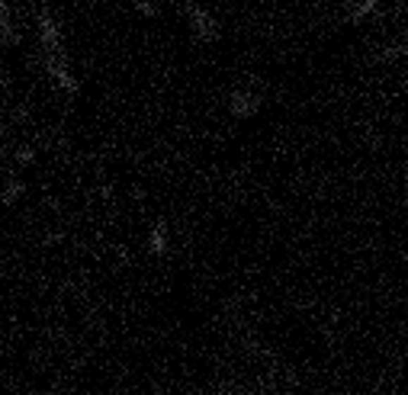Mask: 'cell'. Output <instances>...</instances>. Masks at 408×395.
<instances>
[{
  "instance_id": "ba28073f",
  "label": "cell",
  "mask_w": 408,
  "mask_h": 395,
  "mask_svg": "<svg viewBox=\"0 0 408 395\" xmlns=\"http://www.w3.org/2000/svg\"><path fill=\"white\" fill-rule=\"evenodd\" d=\"M23 193H26V187H23L20 180H10V183H7V190H4V196H0V203H4V206H13L16 199L23 196Z\"/></svg>"
},
{
  "instance_id": "6da1fadb",
  "label": "cell",
  "mask_w": 408,
  "mask_h": 395,
  "mask_svg": "<svg viewBox=\"0 0 408 395\" xmlns=\"http://www.w3.org/2000/svg\"><path fill=\"white\" fill-rule=\"evenodd\" d=\"M42 61H45V71L55 84H58L65 94H78V81H74L71 68H68L65 51H42Z\"/></svg>"
},
{
  "instance_id": "8992f818",
  "label": "cell",
  "mask_w": 408,
  "mask_h": 395,
  "mask_svg": "<svg viewBox=\"0 0 408 395\" xmlns=\"http://www.w3.org/2000/svg\"><path fill=\"white\" fill-rule=\"evenodd\" d=\"M0 39L7 45H16V26H13V16H10L7 0H0Z\"/></svg>"
},
{
  "instance_id": "5b68a950",
  "label": "cell",
  "mask_w": 408,
  "mask_h": 395,
  "mask_svg": "<svg viewBox=\"0 0 408 395\" xmlns=\"http://www.w3.org/2000/svg\"><path fill=\"white\" fill-rule=\"evenodd\" d=\"M148 251H152L154 257L168 254V222H154L152 234H148Z\"/></svg>"
},
{
  "instance_id": "3957f363",
  "label": "cell",
  "mask_w": 408,
  "mask_h": 395,
  "mask_svg": "<svg viewBox=\"0 0 408 395\" xmlns=\"http://www.w3.org/2000/svg\"><path fill=\"white\" fill-rule=\"evenodd\" d=\"M39 39H42V51H65L61 49L58 23L51 20L49 10H39Z\"/></svg>"
},
{
  "instance_id": "9c48e42d",
  "label": "cell",
  "mask_w": 408,
  "mask_h": 395,
  "mask_svg": "<svg viewBox=\"0 0 408 395\" xmlns=\"http://www.w3.org/2000/svg\"><path fill=\"white\" fill-rule=\"evenodd\" d=\"M36 161V148H20V151H16V164H20V168H26V164H32Z\"/></svg>"
},
{
  "instance_id": "52a82bcc",
  "label": "cell",
  "mask_w": 408,
  "mask_h": 395,
  "mask_svg": "<svg viewBox=\"0 0 408 395\" xmlns=\"http://www.w3.org/2000/svg\"><path fill=\"white\" fill-rule=\"evenodd\" d=\"M376 7H379V0H357V4L350 7L347 20H350V23H360V20H366V16H370Z\"/></svg>"
},
{
  "instance_id": "277c9868",
  "label": "cell",
  "mask_w": 408,
  "mask_h": 395,
  "mask_svg": "<svg viewBox=\"0 0 408 395\" xmlns=\"http://www.w3.org/2000/svg\"><path fill=\"white\" fill-rule=\"evenodd\" d=\"M228 106H232L235 116H254V113L261 110V96H257L254 90H235Z\"/></svg>"
},
{
  "instance_id": "7a4b0ae2",
  "label": "cell",
  "mask_w": 408,
  "mask_h": 395,
  "mask_svg": "<svg viewBox=\"0 0 408 395\" xmlns=\"http://www.w3.org/2000/svg\"><path fill=\"white\" fill-rule=\"evenodd\" d=\"M187 16H190V26H193L197 39H203V42H216V39H219V26H216V20H212L199 4H187Z\"/></svg>"
},
{
  "instance_id": "8fae6325",
  "label": "cell",
  "mask_w": 408,
  "mask_h": 395,
  "mask_svg": "<svg viewBox=\"0 0 408 395\" xmlns=\"http://www.w3.org/2000/svg\"><path fill=\"white\" fill-rule=\"evenodd\" d=\"M135 10H139L142 16H154V13H158V7H154L152 0H135Z\"/></svg>"
},
{
  "instance_id": "30bf717a",
  "label": "cell",
  "mask_w": 408,
  "mask_h": 395,
  "mask_svg": "<svg viewBox=\"0 0 408 395\" xmlns=\"http://www.w3.org/2000/svg\"><path fill=\"white\" fill-rule=\"evenodd\" d=\"M399 55H405V45H392V49H383V51H379V61H392V58H399Z\"/></svg>"
}]
</instances>
